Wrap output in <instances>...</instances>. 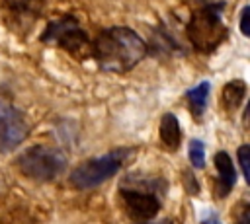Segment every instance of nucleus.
<instances>
[{
	"instance_id": "f257e3e1",
	"label": "nucleus",
	"mask_w": 250,
	"mask_h": 224,
	"mask_svg": "<svg viewBox=\"0 0 250 224\" xmlns=\"http://www.w3.org/2000/svg\"><path fill=\"white\" fill-rule=\"evenodd\" d=\"M92 55L105 72L125 74L146 56V43L131 27L115 25L104 29L92 43Z\"/></svg>"
},
{
	"instance_id": "f03ea898",
	"label": "nucleus",
	"mask_w": 250,
	"mask_h": 224,
	"mask_svg": "<svg viewBox=\"0 0 250 224\" xmlns=\"http://www.w3.org/2000/svg\"><path fill=\"white\" fill-rule=\"evenodd\" d=\"M223 2L207 4L193 12L188 23V39L197 53H213L227 37V27L221 19Z\"/></svg>"
},
{
	"instance_id": "7ed1b4c3",
	"label": "nucleus",
	"mask_w": 250,
	"mask_h": 224,
	"mask_svg": "<svg viewBox=\"0 0 250 224\" xmlns=\"http://www.w3.org/2000/svg\"><path fill=\"white\" fill-rule=\"evenodd\" d=\"M131 152H133L131 148H115L100 158H90L78 164L70 171L68 179L76 189H94L104 181H107L109 177H113L123 168Z\"/></svg>"
},
{
	"instance_id": "20e7f679",
	"label": "nucleus",
	"mask_w": 250,
	"mask_h": 224,
	"mask_svg": "<svg viewBox=\"0 0 250 224\" xmlns=\"http://www.w3.org/2000/svg\"><path fill=\"white\" fill-rule=\"evenodd\" d=\"M141 183L143 185H133L131 181L123 179V185L119 187V197L127 214L133 220L146 222L152 216H156V212L160 210V195L166 185L164 181L145 179V177Z\"/></svg>"
},
{
	"instance_id": "39448f33",
	"label": "nucleus",
	"mask_w": 250,
	"mask_h": 224,
	"mask_svg": "<svg viewBox=\"0 0 250 224\" xmlns=\"http://www.w3.org/2000/svg\"><path fill=\"white\" fill-rule=\"evenodd\" d=\"M20 171L35 181H53L66 168V156L53 146L37 144L21 152L16 160Z\"/></svg>"
},
{
	"instance_id": "423d86ee",
	"label": "nucleus",
	"mask_w": 250,
	"mask_h": 224,
	"mask_svg": "<svg viewBox=\"0 0 250 224\" xmlns=\"http://www.w3.org/2000/svg\"><path fill=\"white\" fill-rule=\"evenodd\" d=\"M39 39L45 45L62 47L76 58H86L88 55H92L90 37L82 29V25L78 23V19L74 16H62V18L51 21Z\"/></svg>"
},
{
	"instance_id": "0eeeda50",
	"label": "nucleus",
	"mask_w": 250,
	"mask_h": 224,
	"mask_svg": "<svg viewBox=\"0 0 250 224\" xmlns=\"http://www.w3.org/2000/svg\"><path fill=\"white\" fill-rule=\"evenodd\" d=\"M29 127L23 115L10 103L0 101V152L18 148L27 138Z\"/></svg>"
},
{
	"instance_id": "6e6552de",
	"label": "nucleus",
	"mask_w": 250,
	"mask_h": 224,
	"mask_svg": "<svg viewBox=\"0 0 250 224\" xmlns=\"http://www.w3.org/2000/svg\"><path fill=\"white\" fill-rule=\"evenodd\" d=\"M215 162V168H217V173H219V181H217V197L223 199L227 197L234 183H236V169H234V164L230 160V156L225 152V150H219L213 158Z\"/></svg>"
},
{
	"instance_id": "1a4fd4ad",
	"label": "nucleus",
	"mask_w": 250,
	"mask_h": 224,
	"mask_svg": "<svg viewBox=\"0 0 250 224\" xmlns=\"http://www.w3.org/2000/svg\"><path fill=\"white\" fill-rule=\"evenodd\" d=\"M158 134H160V140L166 148L170 150H176L182 142V131H180V123H178V117L174 113H164L162 119H160V127H158Z\"/></svg>"
},
{
	"instance_id": "9d476101",
	"label": "nucleus",
	"mask_w": 250,
	"mask_h": 224,
	"mask_svg": "<svg viewBox=\"0 0 250 224\" xmlns=\"http://www.w3.org/2000/svg\"><path fill=\"white\" fill-rule=\"evenodd\" d=\"M209 90H211V84H209V82H201V84H197L195 88H191V90L186 92V99H188L189 111H191V115H193L195 119H201V115L205 113Z\"/></svg>"
},
{
	"instance_id": "9b49d317",
	"label": "nucleus",
	"mask_w": 250,
	"mask_h": 224,
	"mask_svg": "<svg viewBox=\"0 0 250 224\" xmlns=\"http://www.w3.org/2000/svg\"><path fill=\"white\" fill-rule=\"evenodd\" d=\"M244 95H246V84H244L242 80H232V82L225 84V88H223V95H221L223 107H225L229 113L236 111L238 105L242 103Z\"/></svg>"
},
{
	"instance_id": "f8f14e48",
	"label": "nucleus",
	"mask_w": 250,
	"mask_h": 224,
	"mask_svg": "<svg viewBox=\"0 0 250 224\" xmlns=\"http://www.w3.org/2000/svg\"><path fill=\"white\" fill-rule=\"evenodd\" d=\"M189 160H191L193 168H197V169L205 168V144L197 138L189 140Z\"/></svg>"
},
{
	"instance_id": "ddd939ff",
	"label": "nucleus",
	"mask_w": 250,
	"mask_h": 224,
	"mask_svg": "<svg viewBox=\"0 0 250 224\" xmlns=\"http://www.w3.org/2000/svg\"><path fill=\"white\" fill-rule=\"evenodd\" d=\"M12 10L27 12V14H39L43 0H6Z\"/></svg>"
},
{
	"instance_id": "4468645a",
	"label": "nucleus",
	"mask_w": 250,
	"mask_h": 224,
	"mask_svg": "<svg viewBox=\"0 0 250 224\" xmlns=\"http://www.w3.org/2000/svg\"><path fill=\"white\" fill-rule=\"evenodd\" d=\"M232 224H250V205L242 201L234 210H232Z\"/></svg>"
},
{
	"instance_id": "2eb2a0df",
	"label": "nucleus",
	"mask_w": 250,
	"mask_h": 224,
	"mask_svg": "<svg viewBox=\"0 0 250 224\" xmlns=\"http://www.w3.org/2000/svg\"><path fill=\"white\" fill-rule=\"evenodd\" d=\"M248 152H250V146L248 144H242L236 152L238 156V164H240V169H242V175H244V181H250V173H248Z\"/></svg>"
},
{
	"instance_id": "dca6fc26",
	"label": "nucleus",
	"mask_w": 250,
	"mask_h": 224,
	"mask_svg": "<svg viewBox=\"0 0 250 224\" xmlns=\"http://www.w3.org/2000/svg\"><path fill=\"white\" fill-rule=\"evenodd\" d=\"M248 16H250V8H248V6H244V8H242V16H240V31H242V35H244V37H248V35H250Z\"/></svg>"
},
{
	"instance_id": "f3484780",
	"label": "nucleus",
	"mask_w": 250,
	"mask_h": 224,
	"mask_svg": "<svg viewBox=\"0 0 250 224\" xmlns=\"http://www.w3.org/2000/svg\"><path fill=\"white\" fill-rule=\"evenodd\" d=\"M184 175H186V181H189V183H186V189H188V193H197L199 185H197L195 177L191 175V171H188V173H184Z\"/></svg>"
},
{
	"instance_id": "a211bd4d",
	"label": "nucleus",
	"mask_w": 250,
	"mask_h": 224,
	"mask_svg": "<svg viewBox=\"0 0 250 224\" xmlns=\"http://www.w3.org/2000/svg\"><path fill=\"white\" fill-rule=\"evenodd\" d=\"M201 224H221V220H219V216H217L215 212H209V214L201 220Z\"/></svg>"
},
{
	"instance_id": "6ab92c4d",
	"label": "nucleus",
	"mask_w": 250,
	"mask_h": 224,
	"mask_svg": "<svg viewBox=\"0 0 250 224\" xmlns=\"http://www.w3.org/2000/svg\"><path fill=\"white\" fill-rule=\"evenodd\" d=\"M158 224H174L172 220H162V222H158Z\"/></svg>"
}]
</instances>
